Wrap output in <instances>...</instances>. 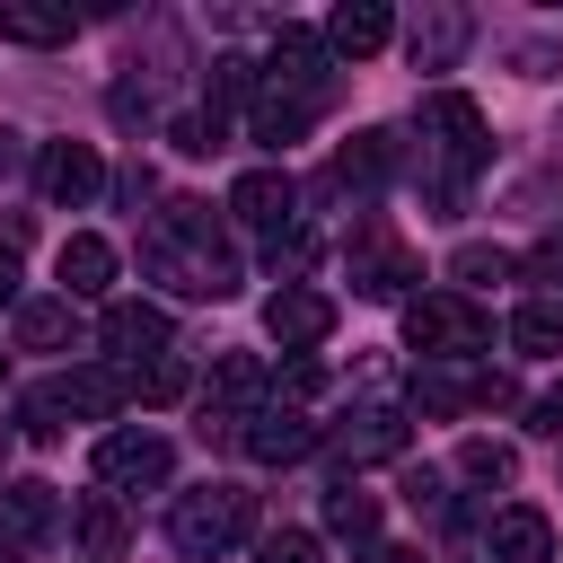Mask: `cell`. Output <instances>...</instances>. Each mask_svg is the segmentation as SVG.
<instances>
[{"label":"cell","mask_w":563,"mask_h":563,"mask_svg":"<svg viewBox=\"0 0 563 563\" xmlns=\"http://www.w3.org/2000/svg\"><path fill=\"white\" fill-rule=\"evenodd\" d=\"M62 528H70V501H62L44 475L0 484V537H9V545H53Z\"/></svg>","instance_id":"9"},{"label":"cell","mask_w":563,"mask_h":563,"mask_svg":"<svg viewBox=\"0 0 563 563\" xmlns=\"http://www.w3.org/2000/svg\"><path fill=\"white\" fill-rule=\"evenodd\" d=\"M70 334H79L70 299H18V343H26V352H62Z\"/></svg>","instance_id":"21"},{"label":"cell","mask_w":563,"mask_h":563,"mask_svg":"<svg viewBox=\"0 0 563 563\" xmlns=\"http://www.w3.org/2000/svg\"><path fill=\"white\" fill-rule=\"evenodd\" d=\"M35 185H44L53 211H79V202L106 194V158H97L88 141H44V150H35Z\"/></svg>","instance_id":"7"},{"label":"cell","mask_w":563,"mask_h":563,"mask_svg":"<svg viewBox=\"0 0 563 563\" xmlns=\"http://www.w3.org/2000/svg\"><path fill=\"white\" fill-rule=\"evenodd\" d=\"M325 528H334L343 545H369V537H378V493H361V484H334V493H325Z\"/></svg>","instance_id":"23"},{"label":"cell","mask_w":563,"mask_h":563,"mask_svg":"<svg viewBox=\"0 0 563 563\" xmlns=\"http://www.w3.org/2000/svg\"><path fill=\"white\" fill-rule=\"evenodd\" d=\"M413 123H422V141H431V158H440L449 176H475V167L493 158V123H484V106L457 97V88H431Z\"/></svg>","instance_id":"4"},{"label":"cell","mask_w":563,"mask_h":563,"mask_svg":"<svg viewBox=\"0 0 563 563\" xmlns=\"http://www.w3.org/2000/svg\"><path fill=\"white\" fill-rule=\"evenodd\" d=\"M510 466H519V457H510L501 440H466V449H457V475H466V484H510Z\"/></svg>","instance_id":"26"},{"label":"cell","mask_w":563,"mask_h":563,"mask_svg":"<svg viewBox=\"0 0 563 563\" xmlns=\"http://www.w3.org/2000/svg\"><path fill=\"white\" fill-rule=\"evenodd\" d=\"M246 457H264V466H290V457H308L317 449V422L299 413V405H264V413H246Z\"/></svg>","instance_id":"14"},{"label":"cell","mask_w":563,"mask_h":563,"mask_svg":"<svg viewBox=\"0 0 563 563\" xmlns=\"http://www.w3.org/2000/svg\"><path fill=\"white\" fill-rule=\"evenodd\" d=\"M528 422H537L545 440H563V396H537V405H528Z\"/></svg>","instance_id":"35"},{"label":"cell","mask_w":563,"mask_h":563,"mask_svg":"<svg viewBox=\"0 0 563 563\" xmlns=\"http://www.w3.org/2000/svg\"><path fill=\"white\" fill-rule=\"evenodd\" d=\"M264 70H273V88H290V97H325V35L282 26L273 53H264Z\"/></svg>","instance_id":"15"},{"label":"cell","mask_w":563,"mask_h":563,"mask_svg":"<svg viewBox=\"0 0 563 563\" xmlns=\"http://www.w3.org/2000/svg\"><path fill=\"white\" fill-rule=\"evenodd\" d=\"M405 501H413V510H449V493H440V466H405Z\"/></svg>","instance_id":"33"},{"label":"cell","mask_w":563,"mask_h":563,"mask_svg":"<svg viewBox=\"0 0 563 563\" xmlns=\"http://www.w3.org/2000/svg\"><path fill=\"white\" fill-rule=\"evenodd\" d=\"M70 528H79V545H88V554H97V563H106V554H114V545H123V510H114V501H88V510H79V519H70Z\"/></svg>","instance_id":"27"},{"label":"cell","mask_w":563,"mask_h":563,"mask_svg":"<svg viewBox=\"0 0 563 563\" xmlns=\"http://www.w3.org/2000/svg\"><path fill=\"white\" fill-rule=\"evenodd\" d=\"M493 563H554V519L528 501L493 510Z\"/></svg>","instance_id":"17"},{"label":"cell","mask_w":563,"mask_h":563,"mask_svg":"<svg viewBox=\"0 0 563 563\" xmlns=\"http://www.w3.org/2000/svg\"><path fill=\"white\" fill-rule=\"evenodd\" d=\"M334 449H343V457H396V449H405V422H396V405H361V413H343Z\"/></svg>","instance_id":"20"},{"label":"cell","mask_w":563,"mask_h":563,"mask_svg":"<svg viewBox=\"0 0 563 563\" xmlns=\"http://www.w3.org/2000/svg\"><path fill=\"white\" fill-rule=\"evenodd\" d=\"M53 273H62V299H106V290H114V246L79 229V238H62Z\"/></svg>","instance_id":"16"},{"label":"cell","mask_w":563,"mask_h":563,"mask_svg":"<svg viewBox=\"0 0 563 563\" xmlns=\"http://www.w3.org/2000/svg\"><path fill=\"white\" fill-rule=\"evenodd\" d=\"M449 273H457V282H501V273H510V255H501V246H457V264H449Z\"/></svg>","instance_id":"31"},{"label":"cell","mask_w":563,"mask_h":563,"mask_svg":"<svg viewBox=\"0 0 563 563\" xmlns=\"http://www.w3.org/2000/svg\"><path fill=\"white\" fill-rule=\"evenodd\" d=\"M141 264H150L167 290H185V299H229V290H238V255H229L211 202H167L158 229L141 238Z\"/></svg>","instance_id":"1"},{"label":"cell","mask_w":563,"mask_h":563,"mask_svg":"<svg viewBox=\"0 0 563 563\" xmlns=\"http://www.w3.org/2000/svg\"><path fill=\"white\" fill-rule=\"evenodd\" d=\"M229 211H238L246 229H264V238H282V229L299 220V185H290L282 167H255V176H238V185H229Z\"/></svg>","instance_id":"12"},{"label":"cell","mask_w":563,"mask_h":563,"mask_svg":"<svg viewBox=\"0 0 563 563\" xmlns=\"http://www.w3.org/2000/svg\"><path fill=\"white\" fill-rule=\"evenodd\" d=\"M510 343H519L528 361H554V352H563V308H554V299H528V308L510 317Z\"/></svg>","instance_id":"24"},{"label":"cell","mask_w":563,"mask_h":563,"mask_svg":"<svg viewBox=\"0 0 563 563\" xmlns=\"http://www.w3.org/2000/svg\"><path fill=\"white\" fill-rule=\"evenodd\" d=\"M317 106H325V97H290V88H264V97H255V141H264V150H290V141L317 123Z\"/></svg>","instance_id":"19"},{"label":"cell","mask_w":563,"mask_h":563,"mask_svg":"<svg viewBox=\"0 0 563 563\" xmlns=\"http://www.w3.org/2000/svg\"><path fill=\"white\" fill-rule=\"evenodd\" d=\"M413 282H422L413 246H405L396 229H378V220H369V229L352 238V290H361V299H405Z\"/></svg>","instance_id":"6"},{"label":"cell","mask_w":563,"mask_h":563,"mask_svg":"<svg viewBox=\"0 0 563 563\" xmlns=\"http://www.w3.org/2000/svg\"><path fill=\"white\" fill-rule=\"evenodd\" d=\"M361 563H422V554H405V545H378V554H361Z\"/></svg>","instance_id":"37"},{"label":"cell","mask_w":563,"mask_h":563,"mask_svg":"<svg viewBox=\"0 0 563 563\" xmlns=\"http://www.w3.org/2000/svg\"><path fill=\"white\" fill-rule=\"evenodd\" d=\"M106 106H114V123H150V114H158L150 79H114V88H106Z\"/></svg>","instance_id":"29"},{"label":"cell","mask_w":563,"mask_h":563,"mask_svg":"<svg viewBox=\"0 0 563 563\" xmlns=\"http://www.w3.org/2000/svg\"><path fill=\"white\" fill-rule=\"evenodd\" d=\"M255 563H317V537H308V528H282V537L255 545Z\"/></svg>","instance_id":"32"},{"label":"cell","mask_w":563,"mask_h":563,"mask_svg":"<svg viewBox=\"0 0 563 563\" xmlns=\"http://www.w3.org/2000/svg\"><path fill=\"white\" fill-rule=\"evenodd\" d=\"M167 475H176L167 431H106V440H97V484H114V493H150V484H167Z\"/></svg>","instance_id":"5"},{"label":"cell","mask_w":563,"mask_h":563,"mask_svg":"<svg viewBox=\"0 0 563 563\" xmlns=\"http://www.w3.org/2000/svg\"><path fill=\"white\" fill-rule=\"evenodd\" d=\"M70 35H79L70 9H18V0H0V44H70Z\"/></svg>","instance_id":"22"},{"label":"cell","mask_w":563,"mask_h":563,"mask_svg":"<svg viewBox=\"0 0 563 563\" xmlns=\"http://www.w3.org/2000/svg\"><path fill=\"white\" fill-rule=\"evenodd\" d=\"M396 35V18L378 9V0H343L334 18H325V53H343V62H361V53H378Z\"/></svg>","instance_id":"18"},{"label":"cell","mask_w":563,"mask_h":563,"mask_svg":"<svg viewBox=\"0 0 563 563\" xmlns=\"http://www.w3.org/2000/svg\"><path fill=\"white\" fill-rule=\"evenodd\" d=\"M167 308H150V299H114L106 317H97V343L123 361V369H141V361H167Z\"/></svg>","instance_id":"10"},{"label":"cell","mask_w":563,"mask_h":563,"mask_svg":"<svg viewBox=\"0 0 563 563\" xmlns=\"http://www.w3.org/2000/svg\"><path fill=\"white\" fill-rule=\"evenodd\" d=\"M0 563H9V554H0Z\"/></svg>","instance_id":"38"},{"label":"cell","mask_w":563,"mask_h":563,"mask_svg":"<svg viewBox=\"0 0 563 563\" xmlns=\"http://www.w3.org/2000/svg\"><path fill=\"white\" fill-rule=\"evenodd\" d=\"M18 167H35V150H26L18 123H0V176H18Z\"/></svg>","instance_id":"34"},{"label":"cell","mask_w":563,"mask_h":563,"mask_svg":"<svg viewBox=\"0 0 563 563\" xmlns=\"http://www.w3.org/2000/svg\"><path fill=\"white\" fill-rule=\"evenodd\" d=\"M264 334H273L282 352H299V361H308V352L334 334V299H325V290H308V282H282V290L264 299Z\"/></svg>","instance_id":"8"},{"label":"cell","mask_w":563,"mask_h":563,"mask_svg":"<svg viewBox=\"0 0 563 563\" xmlns=\"http://www.w3.org/2000/svg\"><path fill=\"white\" fill-rule=\"evenodd\" d=\"M466 44H475V18H466V9H422V18L405 26V62H413V70H457Z\"/></svg>","instance_id":"13"},{"label":"cell","mask_w":563,"mask_h":563,"mask_svg":"<svg viewBox=\"0 0 563 563\" xmlns=\"http://www.w3.org/2000/svg\"><path fill=\"white\" fill-rule=\"evenodd\" d=\"M387 167H396V150H387V132H352L334 158H325V176H317V194H352V202H369L378 185H387Z\"/></svg>","instance_id":"11"},{"label":"cell","mask_w":563,"mask_h":563,"mask_svg":"<svg viewBox=\"0 0 563 563\" xmlns=\"http://www.w3.org/2000/svg\"><path fill=\"white\" fill-rule=\"evenodd\" d=\"M185 361L167 352V361H141V369H123V396H141V405H185Z\"/></svg>","instance_id":"25"},{"label":"cell","mask_w":563,"mask_h":563,"mask_svg":"<svg viewBox=\"0 0 563 563\" xmlns=\"http://www.w3.org/2000/svg\"><path fill=\"white\" fill-rule=\"evenodd\" d=\"M255 537V493L246 484H194V493H176V510H167V545L185 554V563H220L229 545H246Z\"/></svg>","instance_id":"2"},{"label":"cell","mask_w":563,"mask_h":563,"mask_svg":"<svg viewBox=\"0 0 563 563\" xmlns=\"http://www.w3.org/2000/svg\"><path fill=\"white\" fill-rule=\"evenodd\" d=\"M211 387H220V396H238V405H246V396H264L255 352H220V361H211Z\"/></svg>","instance_id":"28"},{"label":"cell","mask_w":563,"mask_h":563,"mask_svg":"<svg viewBox=\"0 0 563 563\" xmlns=\"http://www.w3.org/2000/svg\"><path fill=\"white\" fill-rule=\"evenodd\" d=\"M18 299V246H0V308Z\"/></svg>","instance_id":"36"},{"label":"cell","mask_w":563,"mask_h":563,"mask_svg":"<svg viewBox=\"0 0 563 563\" xmlns=\"http://www.w3.org/2000/svg\"><path fill=\"white\" fill-rule=\"evenodd\" d=\"M405 343H413L422 361H475V352L493 343V317H484L466 290H422V299L405 308Z\"/></svg>","instance_id":"3"},{"label":"cell","mask_w":563,"mask_h":563,"mask_svg":"<svg viewBox=\"0 0 563 563\" xmlns=\"http://www.w3.org/2000/svg\"><path fill=\"white\" fill-rule=\"evenodd\" d=\"M176 150H185V158H211V150H220V114H211V106H202V114H176Z\"/></svg>","instance_id":"30"}]
</instances>
